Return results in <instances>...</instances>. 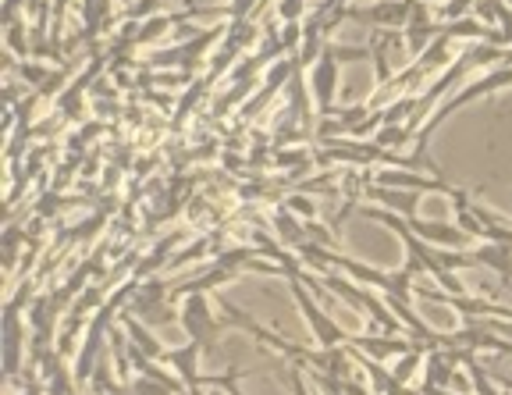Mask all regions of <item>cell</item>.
Returning a JSON list of instances; mask_svg holds the SVG:
<instances>
[{"mask_svg": "<svg viewBox=\"0 0 512 395\" xmlns=\"http://www.w3.org/2000/svg\"><path fill=\"white\" fill-rule=\"evenodd\" d=\"M288 289L296 292V299H299V307H303V314H306V324H310V331L317 335V346L320 349H335V346H352V335L342 328V324H335L331 321L324 310L317 307L310 299V292L303 289V278H299V271H292L288 275Z\"/></svg>", "mask_w": 512, "mask_h": 395, "instance_id": "6da1fadb", "label": "cell"}, {"mask_svg": "<svg viewBox=\"0 0 512 395\" xmlns=\"http://www.w3.org/2000/svg\"><path fill=\"white\" fill-rule=\"evenodd\" d=\"M182 328L189 331V339L203 342V346H214L217 331H221V324L210 317V307L207 299H203V292H189L185 296V307H182Z\"/></svg>", "mask_w": 512, "mask_h": 395, "instance_id": "7a4b0ae2", "label": "cell"}, {"mask_svg": "<svg viewBox=\"0 0 512 395\" xmlns=\"http://www.w3.org/2000/svg\"><path fill=\"white\" fill-rule=\"evenodd\" d=\"M338 61L335 50H331V43H324V50H320L317 57V68H313V97H317V107L320 114H331V100H335V86H338Z\"/></svg>", "mask_w": 512, "mask_h": 395, "instance_id": "3957f363", "label": "cell"}, {"mask_svg": "<svg viewBox=\"0 0 512 395\" xmlns=\"http://www.w3.org/2000/svg\"><path fill=\"white\" fill-rule=\"evenodd\" d=\"M203 342H196V339H189V346H182V349H164V356L160 360L164 363H171L178 371V378L185 381V392L189 395H203L200 392V353H203Z\"/></svg>", "mask_w": 512, "mask_h": 395, "instance_id": "277c9868", "label": "cell"}, {"mask_svg": "<svg viewBox=\"0 0 512 395\" xmlns=\"http://www.w3.org/2000/svg\"><path fill=\"white\" fill-rule=\"evenodd\" d=\"M416 0H381V4H374V8H363V11H349L345 18H352V22H363V25H406L409 15H413Z\"/></svg>", "mask_w": 512, "mask_h": 395, "instance_id": "5b68a950", "label": "cell"}, {"mask_svg": "<svg viewBox=\"0 0 512 395\" xmlns=\"http://www.w3.org/2000/svg\"><path fill=\"white\" fill-rule=\"evenodd\" d=\"M22 360V324H18V303H11L4 314V374H18Z\"/></svg>", "mask_w": 512, "mask_h": 395, "instance_id": "8992f818", "label": "cell"}, {"mask_svg": "<svg viewBox=\"0 0 512 395\" xmlns=\"http://www.w3.org/2000/svg\"><path fill=\"white\" fill-rule=\"evenodd\" d=\"M477 264L495 267L502 282H512V246H505V242H488L484 250H477Z\"/></svg>", "mask_w": 512, "mask_h": 395, "instance_id": "52a82bcc", "label": "cell"}, {"mask_svg": "<svg viewBox=\"0 0 512 395\" xmlns=\"http://www.w3.org/2000/svg\"><path fill=\"white\" fill-rule=\"evenodd\" d=\"M121 317H125V328H128V339H132V346L143 349V353L150 356V360H160V356H164V346H160V342L153 339L150 331H143V324H139L132 314H121Z\"/></svg>", "mask_w": 512, "mask_h": 395, "instance_id": "ba28073f", "label": "cell"}, {"mask_svg": "<svg viewBox=\"0 0 512 395\" xmlns=\"http://www.w3.org/2000/svg\"><path fill=\"white\" fill-rule=\"evenodd\" d=\"M82 8H86V40H93L100 33V25H104V18L111 15V0H86Z\"/></svg>", "mask_w": 512, "mask_h": 395, "instance_id": "9c48e42d", "label": "cell"}, {"mask_svg": "<svg viewBox=\"0 0 512 395\" xmlns=\"http://www.w3.org/2000/svg\"><path fill=\"white\" fill-rule=\"evenodd\" d=\"M409 139V125H384L381 132L374 136L377 146H402Z\"/></svg>", "mask_w": 512, "mask_h": 395, "instance_id": "30bf717a", "label": "cell"}, {"mask_svg": "<svg viewBox=\"0 0 512 395\" xmlns=\"http://www.w3.org/2000/svg\"><path fill=\"white\" fill-rule=\"evenodd\" d=\"M175 388L164 385V381H136V385H128V395H171Z\"/></svg>", "mask_w": 512, "mask_h": 395, "instance_id": "8fae6325", "label": "cell"}, {"mask_svg": "<svg viewBox=\"0 0 512 395\" xmlns=\"http://www.w3.org/2000/svg\"><path fill=\"white\" fill-rule=\"evenodd\" d=\"M256 4H260V0H232V4H228V15H232V22H239V18H249V11H253Z\"/></svg>", "mask_w": 512, "mask_h": 395, "instance_id": "7c38bea8", "label": "cell"}, {"mask_svg": "<svg viewBox=\"0 0 512 395\" xmlns=\"http://www.w3.org/2000/svg\"><path fill=\"white\" fill-rule=\"evenodd\" d=\"M288 210H299L303 218H313V214H317V207H313L310 200H303V196H292V200H288Z\"/></svg>", "mask_w": 512, "mask_h": 395, "instance_id": "4fadbf2b", "label": "cell"}, {"mask_svg": "<svg viewBox=\"0 0 512 395\" xmlns=\"http://www.w3.org/2000/svg\"><path fill=\"white\" fill-rule=\"evenodd\" d=\"M509 8H512V0H509Z\"/></svg>", "mask_w": 512, "mask_h": 395, "instance_id": "5bb4252c", "label": "cell"}]
</instances>
